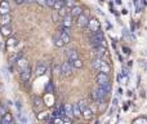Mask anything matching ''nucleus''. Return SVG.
<instances>
[{
	"label": "nucleus",
	"mask_w": 147,
	"mask_h": 124,
	"mask_svg": "<svg viewBox=\"0 0 147 124\" xmlns=\"http://www.w3.org/2000/svg\"><path fill=\"white\" fill-rule=\"evenodd\" d=\"M101 1H103V0H101Z\"/></svg>",
	"instance_id": "nucleus-42"
},
{
	"label": "nucleus",
	"mask_w": 147,
	"mask_h": 124,
	"mask_svg": "<svg viewBox=\"0 0 147 124\" xmlns=\"http://www.w3.org/2000/svg\"><path fill=\"white\" fill-rule=\"evenodd\" d=\"M72 18H74V17H72L71 14L63 17V18H62V21H61V26H63V27H67V28H71V26H72Z\"/></svg>",
	"instance_id": "nucleus-15"
},
{
	"label": "nucleus",
	"mask_w": 147,
	"mask_h": 124,
	"mask_svg": "<svg viewBox=\"0 0 147 124\" xmlns=\"http://www.w3.org/2000/svg\"><path fill=\"white\" fill-rule=\"evenodd\" d=\"M93 115H94V114H93V110L89 107V106H88V107H85L84 110H83V116H84L85 119H88V120H89V119H92Z\"/></svg>",
	"instance_id": "nucleus-22"
},
{
	"label": "nucleus",
	"mask_w": 147,
	"mask_h": 124,
	"mask_svg": "<svg viewBox=\"0 0 147 124\" xmlns=\"http://www.w3.org/2000/svg\"><path fill=\"white\" fill-rule=\"evenodd\" d=\"M53 124H63V120H62L61 118H56L53 121Z\"/></svg>",
	"instance_id": "nucleus-36"
},
{
	"label": "nucleus",
	"mask_w": 147,
	"mask_h": 124,
	"mask_svg": "<svg viewBox=\"0 0 147 124\" xmlns=\"http://www.w3.org/2000/svg\"><path fill=\"white\" fill-rule=\"evenodd\" d=\"M72 108H74V116H76V118L83 116V111H81V108H80V106H79V102L72 103Z\"/></svg>",
	"instance_id": "nucleus-20"
},
{
	"label": "nucleus",
	"mask_w": 147,
	"mask_h": 124,
	"mask_svg": "<svg viewBox=\"0 0 147 124\" xmlns=\"http://www.w3.org/2000/svg\"><path fill=\"white\" fill-rule=\"evenodd\" d=\"M123 49H124V52H125L126 54H129V53H130V49H129V48H126V46H123Z\"/></svg>",
	"instance_id": "nucleus-38"
},
{
	"label": "nucleus",
	"mask_w": 147,
	"mask_h": 124,
	"mask_svg": "<svg viewBox=\"0 0 147 124\" xmlns=\"http://www.w3.org/2000/svg\"><path fill=\"white\" fill-rule=\"evenodd\" d=\"M15 106H17L18 111H19V110H21V108H22V105H21V102H19V101H17V102H15Z\"/></svg>",
	"instance_id": "nucleus-37"
},
{
	"label": "nucleus",
	"mask_w": 147,
	"mask_h": 124,
	"mask_svg": "<svg viewBox=\"0 0 147 124\" xmlns=\"http://www.w3.org/2000/svg\"><path fill=\"white\" fill-rule=\"evenodd\" d=\"M93 53H94V56H95V58H102L103 59V57L107 54V49H106V46L105 45H99V46H95V48H93Z\"/></svg>",
	"instance_id": "nucleus-5"
},
{
	"label": "nucleus",
	"mask_w": 147,
	"mask_h": 124,
	"mask_svg": "<svg viewBox=\"0 0 147 124\" xmlns=\"http://www.w3.org/2000/svg\"><path fill=\"white\" fill-rule=\"evenodd\" d=\"M79 106H80V108H81V111L84 110L85 107H88V103H87V101H79Z\"/></svg>",
	"instance_id": "nucleus-33"
},
{
	"label": "nucleus",
	"mask_w": 147,
	"mask_h": 124,
	"mask_svg": "<svg viewBox=\"0 0 147 124\" xmlns=\"http://www.w3.org/2000/svg\"><path fill=\"white\" fill-rule=\"evenodd\" d=\"M15 65H17L18 70H19V72H22L23 70L28 69V61L25 58V57H21L19 59H18L17 62H15Z\"/></svg>",
	"instance_id": "nucleus-9"
},
{
	"label": "nucleus",
	"mask_w": 147,
	"mask_h": 124,
	"mask_svg": "<svg viewBox=\"0 0 147 124\" xmlns=\"http://www.w3.org/2000/svg\"><path fill=\"white\" fill-rule=\"evenodd\" d=\"M46 1H48V0H36V3H38L39 5H41V7H46Z\"/></svg>",
	"instance_id": "nucleus-35"
},
{
	"label": "nucleus",
	"mask_w": 147,
	"mask_h": 124,
	"mask_svg": "<svg viewBox=\"0 0 147 124\" xmlns=\"http://www.w3.org/2000/svg\"><path fill=\"white\" fill-rule=\"evenodd\" d=\"M31 75H32V71H31V69L28 67V69L23 70V71L21 72V80H22V82H28V80L31 79Z\"/></svg>",
	"instance_id": "nucleus-16"
},
{
	"label": "nucleus",
	"mask_w": 147,
	"mask_h": 124,
	"mask_svg": "<svg viewBox=\"0 0 147 124\" xmlns=\"http://www.w3.org/2000/svg\"><path fill=\"white\" fill-rule=\"evenodd\" d=\"M18 45V40L14 38V36H10V38H8V40L5 41V46H7V51L12 52L14 51V48Z\"/></svg>",
	"instance_id": "nucleus-6"
},
{
	"label": "nucleus",
	"mask_w": 147,
	"mask_h": 124,
	"mask_svg": "<svg viewBox=\"0 0 147 124\" xmlns=\"http://www.w3.org/2000/svg\"><path fill=\"white\" fill-rule=\"evenodd\" d=\"M83 13H84V12H83V8L79 7V5H76V7H74V8L71 9V16H72L74 18H77L79 16H81Z\"/></svg>",
	"instance_id": "nucleus-19"
},
{
	"label": "nucleus",
	"mask_w": 147,
	"mask_h": 124,
	"mask_svg": "<svg viewBox=\"0 0 147 124\" xmlns=\"http://www.w3.org/2000/svg\"><path fill=\"white\" fill-rule=\"evenodd\" d=\"M63 107H64V114H66V116L72 118V116H74V108H72L71 103H66Z\"/></svg>",
	"instance_id": "nucleus-21"
},
{
	"label": "nucleus",
	"mask_w": 147,
	"mask_h": 124,
	"mask_svg": "<svg viewBox=\"0 0 147 124\" xmlns=\"http://www.w3.org/2000/svg\"><path fill=\"white\" fill-rule=\"evenodd\" d=\"M66 54H67V59H68L70 62H74V61H76V59H79V52L74 48L68 49V51L66 52Z\"/></svg>",
	"instance_id": "nucleus-8"
},
{
	"label": "nucleus",
	"mask_w": 147,
	"mask_h": 124,
	"mask_svg": "<svg viewBox=\"0 0 147 124\" xmlns=\"http://www.w3.org/2000/svg\"><path fill=\"white\" fill-rule=\"evenodd\" d=\"M88 25H89V18H88L87 14L83 13L81 16L77 17V26H79V27L84 28V27H88Z\"/></svg>",
	"instance_id": "nucleus-7"
},
{
	"label": "nucleus",
	"mask_w": 147,
	"mask_h": 124,
	"mask_svg": "<svg viewBox=\"0 0 147 124\" xmlns=\"http://www.w3.org/2000/svg\"><path fill=\"white\" fill-rule=\"evenodd\" d=\"M43 107H44L43 100H40V98H35V100H34V110L39 114V113H41Z\"/></svg>",
	"instance_id": "nucleus-17"
},
{
	"label": "nucleus",
	"mask_w": 147,
	"mask_h": 124,
	"mask_svg": "<svg viewBox=\"0 0 147 124\" xmlns=\"http://www.w3.org/2000/svg\"><path fill=\"white\" fill-rule=\"evenodd\" d=\"M88 30H89L90 34H94V32H98V31H101V22L97 20V18H92V20H89Z\"/></svg>",
	"instance_id": "nucleus-4"
},
{
	"label": "nucleus",
	"mask_w": 147,
	"mask_h": 124,
	"mask_svg": "<svg viewBox=\"0 0 147 124\" xmlns=\"http://www.w3.org/2000/svg\"><path fill=\"white\" fill-rule=\"evenodd\" d=\"M48 116H49V114L45 113V111H41V113L38 114V119H40V120H45Z\"/></svg>",
	"instance_id": "nucleus-29"
},
{
	"label": "nucleus",
	"mask_w": 147,
	"mask_h": 124,
	"mask_svg": "<svg viewBox=\"0 0 147 124\" xmlns=\"http://www.w3.org/2000/svg\"><path fill=\"white\" fill-rule=\"evenodd\" d=\"M46 70H48V66H46L44 62H38V63H36V67H35V74L43 75L46 72Z\"/></svg>",
	"instance_id": "nucleus-10"
},
{
	"label": "nucleus",
	"mask_w": 147,
	"mask_h": 124,
	"mask_svg": "<svg viewBox=\"0 0 147 124\" xmlns=\"http://www.w3.org/2000/svg\"><path fill=\"white\" fill-rule=\"evenodd\" d=\"M63 7H66V3H64V0H57L56 4H54V10H57V12H58V10L62 9Z\"/></svg>",
	"instance_id": "nucleus-25"
},
{
	"label": "nucleus",
	"mask_w": 147,
	"mask_h": 124,
	"mask_svg": "<svg viewBox=\"0 0 147 124\" xmlns=\"http://www.w3.org/2000/svg\"><path fill=\"white\" fill-rule=\"evenodd\" d=\"M59 14V17H66V16H68V14H71V9L70 8H67V7H63L62 9H59L58 12H57Z\"/></svg>",
	"instance_id": "nucleus-23"
},
{
	"label": "nucleus",
	"mask_w": 147,
	"mask_h": 124,
	"mask_svg": "<svg viewBox=\"0 0 147 124\" xmlns=\"http://www.w3.org/2000/svg\"><path fill=\"white\" fill-rule=\"evenodd\" d=\"M92 67L94 70H97L98 72H105V74H108L111 71V67L105 59L102 58H94L92 61Z\"/></svg>",
	"instance_id": "nucleus-1"
},
{
	"label": "nucleus",
	"mask_w": 147,
	"mask_h": 124,
	"mask_svg": "<svg viewBox=\"0 0 147 124\" xmlns=\"http://www.w3.org/2000/svg\"><path fill=\"white\" fill-rule=\"evenodd\" d=\"M45 92L46 93H53V85H52V83H48V84H46Z\"/></svg>",
	"instance_id": "nucleus-32"
},
{
	"label": "nucleus",
	"mask_w": 147,
	"mask_h": 124,
	"mask_svg": "<svg viewBox=\"0 0 147 124\" xmlns=\"http://www.w3.org/2000/svg\"><path fill=\"white\" fill-rule=\"evenodd\" d=\"M14 1H15V4H23L26 0H14Z\"/></svg>",
	"instance_id": "nucleus-39"
},
{
	"label": "nucleus",
	"mask_w": 147,
	"mask_h": 124,
	"mask_svg": "<svg viewBox=\"0 0 147 124\" xmlns=\"http://www.w3.org/2000/svg\"><path fill=\"white\" fill-rule=\"evenodd\" d=\"M0 31H1V35L5 36V38H10V35H12V27H10V25L1 26Z\"/></svg>",
	"instance_id": "nucleus-18"
},
{
	"label": "nucleus",
	"mask_w": 147,
	"mask_h": 124,
	"mask_svg": "<svg viewBox=\"0 0 147 124\" xmlns=\"http://www.w3.org/2000/svg\"><path fill=\"white\" fill-rule=\"evenodd\" d=\"M89 43H90V45H92L93 48H95V46H99V45H105V36H103L102 31H98V32L90 34Z\"/></svg>",
	"instance_id": "nucleus-2"
},
{
	"label": "nucleus",
	"mask_w": 147,
	"mask_h": 124,
	"mask_svg": "<svg viewBox=\"0 0 147 124\" xmlns=\"http://www.w3.org/2000/svg\"><path fill=\"white\" fill-rule=\"evenodd\" d=\"M133 124H147V119L146 118H138L133 121Z\"/></svg>",
	"instance_id": "nucleus-30"
},
{
	"label": "nucleus",
	"mask_w": 147,
	"mask_h": 124,
	"mask_svg": "<svg viewBox=\"0 0 147 124\" xmlns=\"http://www.w3.org/2000/svg\"><path fill=\"white\" fill-rule=\"evenodd\" d=\"M10 124H15V123H14V121H12V123H10Z\"/></svg>",
	"instance_id": "nucleus-40"
},
{
	"label": "nucleus",
	"mask_w": 147,
	"mask_h": 124,
	"mask_svg": "<svg viewBox=\"0 0 147 124\" xmlns=\"http://www.w3.org/2000/svg\"><path fill=\"white\" fill-rule=\"evenodd\" d=\"M72 71H74V66H72V63L70 61L63 62V63L59 66V74H61L62 76H70V75L72 74Z\"/></svg>",
	"instance_id": "nucleus-3"
},
{
	"label": "nucleus",
	"mask_w": 147,
	"mask_h": 124,
	"mask_svg": "<svg viewBox=\"0 0 147 124\" xmlns=\"http://www.w3.org/2000/svg\"><path fill=\"white\" fill-rule=\"evenodd\" d=\"M7 110H5V107L3 105H0V118H3V116H5L7 115Z\"/></svg>",
	"instance_id": "nucleus-31"
},
{
	"label": "nucleus",
	"mask_w": 147,
	"mask_h": 124,
	"mask_svg": "<svg viewBox=\"0 0 147 124\" xmlns=\"http://www.w3.org/2000/svg\"><path fill=\"white\" fill-rule=\"evenodd\" d=\"M98 87H101L103 90H106L107 93L111 92V83H105V84H99Z\"/></svg>",
	"instance_id": "nucleus-27"
},
{
	"label": "nucleus",
	"mask_w": 147,
	"mask_h": 124,
	"mask_svg": "<svg viewBox=\"0 0 147 124\" xmlns=\"http://www.w3.org/2000/svg\"><path fill=\"white\" fill-rule=\"evenodd\" d=\"M10 22H12V16H10V13H8V14H0V26L10 25Z\"/></svg>",
	"instance_id": "nucleus-14"
},
{
	"label": "nucleus",
	"mask_w": 147,
	"mask_h": 124,
	"mask_svg": "<svg viewBox=\"0 0 147 124\" xmlns=\"http://www.w3.org/2000/svg\"><path fill=\"white\" fill-rule=\"evenodd\" d=\"M95 80H97L98 85L99 84H105V83H110V78H108V74H105V72H98L97 78H95Z\"/></svg>",
	"instance_id": "nucleus-12"
},
{
	"label": "nucleus",
	"mask_w": 147,
	"mask_h": 124,
	"mask_svg": "<svg viewBox=\"0 0 147 124\" xmlns=\"http://www.w3.org/2000/svg\"><path fill=\"white\" fill-rule=\"evenodd\" d=\"M57 0H48L46 1V7H50V8H54V4H56Z\"/></svg>",
	"instance_id": "nucleus-34"
},
{
	"label": "nucleus",
	"mask_w": 147,
	"mask_h": 124,
	"mask_svg": "<svg viewBox=\"0 0 147 124\" xmlns=\"http://www.w3.org/2000/svg\"><path fill=\"white\" fill-rule=\"evenodd\" d=\"M12 121H13L12 115H10V114H7L5 116H3V118H1V121H0V124H10Z\"/></svg>",
	"instance_id": "nucleus-24"
},
{
	"label": "nucleus",
	"mask_w": 147,
	"mask_h": 124,
	"mask_svg": "<svg viewBox=\"0 0 147 124\" xmlns=\"http://www.w3.org/2000/svg\"><path fill=\"white\" fill-rule=\"evenodd\" d=\"M72 63V66H74V69H81L83 66H84V63H83V61L81 59H76V61H74V62H71Z\"/></svg>",
	"instance_id": "nucleus-26"
},
{
	"label": "nucleus",
	"mask_w": 147,
	"mask_h": 124,
	"mask_svg": "<svg viewBox=\"0 0 147 124\" xmlns=\"http://www.w3.org/2000/svg\"><path fill=\"white\" fill-rule=\"evenodd\" d=\"M64 3H66V7L70 8V9L76 7V0H64Z\"/></svg>",
	"instance_id": "nucleus-28"
},
{
	"label": "nucleus",
	"mask_w": 147,
	"mask_h": 124,
	"mask_svg": "<svg viewBox=\"0 0 147 124\" xmlns=\"http://www.w3.org/2000/svg\"><path fill=\"white\" fill-rule=\"evenodd\" d=\"M53 43H54V45L58 46V48H62V46L64 45L63 40H62V38H61V32H59V31H57V32L53 35Z\"/></svg>",
	"instance_id": "nucleus-13"
},
{
	"label": "nucleus",
	"mask_w": 147,
	"mask_h": 124,
	"mask_svg": "<svg viewBox=\"0 0 147 124\" xmlns=\"http://www.w3.org/2000/svg\"><path fill=\"white\" fill-rule=\"evenodd\" d=\"M26 1H32V0H26Z\"/></svg>",
	"instance_id": "nucleus-41"
},
{
	"label": "nucleus",
	"mask_w": 147,
	"mask_h": 124,
	"mask_svg": "<svg viewBox=\"0 0 147 124\" xmlns=\"http://www.w3.org/2000/svg\"><path fill=\"white\" fill-rule=\"evenodd\" d=\"M8 13H10L9 1L1 0V1H0V14H8Z\"/></svg>",
	"instance_id": "nucleus-11"
}]
</instances>
